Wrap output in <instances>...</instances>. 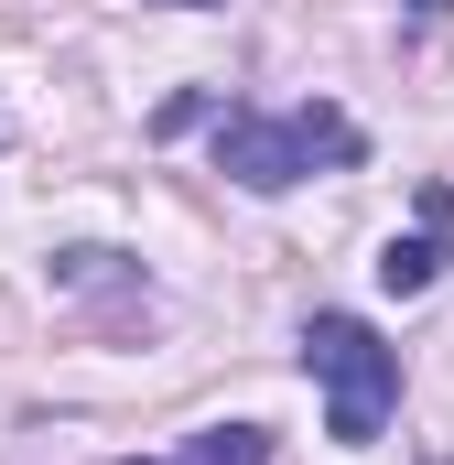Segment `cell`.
<instances>
[{
  "label": "cell",
  "mask_w": 454,
  "mask_h": 465,
  "mask_svg": "<svg viewBox=\"0 0 454 465\" xmlns=\"http://www.w3.org/2000/svg\"><path fill=\"white\" fill-rule=\"evenodd\" d=\"M368 141L346 109H227L217 119V173L249 184V195H281L303 173H346Z\"/></svg>",
  "instance_id": "obj_1"
},
{
  "label": "cell",
  "mask_w": 454,
  "mask_h": 465,
  "mask_svg": "<svg viewBox=\"0 0 454 465\" xmlns=\"http://www.w3.org/2000/svg\"><path fill=\"white\" fill-rule=\"evenodd\" d=\"M303 368L325 379V433L336 444H379V422L400 411V347H379V325H357V314H314L303 325Z\"/></svg>",
  "instance_id": "obj_2"
},
{
  "label": "cell",
  "mask_w": 454,
  "mask_h": 465,
  "mask_svg": "<svg viewBox=\"0 0 454 465\" xmlns=\"http://www.w3.org/2000/svg\"><path fill=\"white\" fill-rule=\"evenodd\" d=\"M184 465H271V433L260 422H217V433H195Z\"/></svg>",
  "instance_id": "obj_3"
},
{
  "label": "cell",
  "mask_w": 454,
  "mask_h": 465,
  "mask_svg": "<svg viewBox=\"0 0 454 465\" xmlns=\"http://www.w3.org/2000/svg\"><path fill=\"white\" fill-rule=\"evenodd\" d=\"M433 271H444V228H433V238H390V249H379V282H390V292H422Z\"/></svg>",
  "instance_id": "obj_4"
},
{
  "label": "cell",
  "mask_w": 454,
  "mask_h": 465,
  "mask_svg": "<svg viewBox=\"0 0 454 465\" xmlns=\"http://www.w3.org/2000/svg\"><path fill=\"white\" fill-rule=\"evenodd\" d=\"M411 11H422V22H444V11H454V0H411Z\"/></svg>",
  "instance_id": "obj_5"
},
{
  "label": "cell",
  "mask_w": 454,
  "mask_h": 465,
  "mask_svg": "<svg viewBox=\"0 0 454 465\" xmlns=\"http://www.w3.org/2000/svg\"><path fill=\"white\" fill-rule=\"evenodd\" d=\"M184 11H206V0H184Z\"/></svg>",
  "instance_id": "obj_6"
},
{
  "label": "cell",
  "mask_w": 454,
  "mask_h": 465,
  "mask_svg": "<svg viewBox=\"0 0 454 465\" xmlns=\"http://www.w3.org/2000/svg\"><path fill=\"white\" fill-rule=\"evenodd\" d=\"M130 465H152V455H130Z\"/></svg>",
  "instance_id": "obj_7"
}]
</instances>
